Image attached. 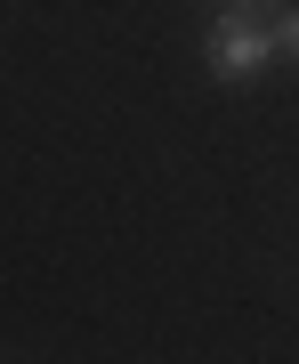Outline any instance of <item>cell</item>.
I'll use <instances>...</instances> for the list:
<instances>
[{"instance_id": "cell-3", "label": "cell", "mask_w": 299, "mask_h": 364, "mask_svg": "<svg viewBox=\"0 0 299 364\" xmlns=\"http://www.w3.org/2000/svg\"><path fill=\"white\" fill-rule=\"evenodd\" d=\"M227 9H243V16H275L283 0H227Z\"/></svg>"}, {"instance_id": "cell-1", "label": "cell", "mask_w": 299, "mask_h": 364, "mask_svg": "<svg viewBox=\"0 0 299 364\" xmlns=\"http://www.w3.org/2000/svg\"><path fill=\"white\" fill-rule=\"evenodd\" d=\"M202 65L219 90H251L267 65H275V41H267V16H243V9H219L202 33Z\"/></svg>"}, {"instance_id": "cell-2", "label": "cell", "mask_w": 299, "mask_h": 364, "mask_svg": "<svg viewBox=\"0 0 299 364\" xmlns=\"http://www.w3.org/2000/svg\"><path fill=\"white\" fill-rule=\"evenodd\" d=\"M267 41H275V57H283V65H299V9H291V0L267 16Z\"/></svg>"}]
</instances>
